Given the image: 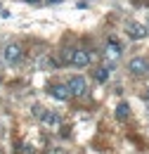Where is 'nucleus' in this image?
<instances>
[{
  "instance_id": "7",
  "label": "nucleus",
  "mask_w": 149,
  "mask_h": 154,
  "mask_svg": "<svg viewBox=\"0 0 149 154\" xmlns=\"http://www.w3.org/2000/svg\"><path fill=\"white\" fill-rule=\"evenodd\" d=\"M50 95L59 102H64V100L71 97V90H69V85H50Z\"/></svg>"
},
{
  "instance_id": "9",
  "label": "nucleus",
  "mask_w": 149,
  "mask_h": 154,
  "mask_svg": "<svg viewBox=\"0 0 149 154\" xmlns=\"http://www.w3.org/2000/svg\"><path fill=\"white\" fill-rule=\"evenodd\" d=\"M107 78H109V69H97V71H95V81L104 83Z\"/></svg>"
},
{
  "instance_id": "2",
  "label": "nucleus",
  "mask_w": 149,
  "mask_h": 154,
  "mask_svg": "<svg viewBox=\"0 0 149 154\" xmlns=\"http://www.w3.org/2000/svg\"><path fill=\"white\" fill-rule=\"evenodd\" d=\"M128 71L132 76H144V74H149V62L144 57H132L128 62Z\"/></svg>"
},
{
  "instance_id": "4",
  "label": "nucleus",
  "mask_w": 149,
  "mask_h": 154,
  "mask_svg": "<svg viewBox=\"0 0 149 154\" xmlns=\"http://www.w3.org/2000/svg\"><path fill=\"white\" fill-rule=\"evenodd\" d=\"M69 62H71L74 66H78V69H83V66L90 64V55H88L85 50H71V52H69Z\"/></svg>"
},
{
  "instance_id": "12",
  "label": "nucleus",
  "mask_w": 149,
  "mask_h": 154,
  "mask_svg": "<svg viewBox=\"0 0 149 154\" xmlns=\"http://www.w3.org/2000/svg\"><path fill=\"white\" fill-rule=\"evenodd\" d=\"M26 2H38V0H26Z\"/></svg>"
},
{
  "instance_id": "8",
  "label": "nucleus",
  "mask_w": 149,
  "mask_h": 154,
  "mask_svg": "<svg viewBox=\"0 0 149 154\" xmlns=\"http://www.w3.org/2000/svg\"><path fill=\"white\" fill-rule=\"evenodd\" d=\"M130 116V107H128V102H118L116 104V119L118 121H126Z\"/></svg>"
},
{
  "instance_id": "10",
  "label": "nucleus",
  "mask_w": 149,
  "mask_h": 154,
  "mask_svg": "<svg viewBox=\"0 0 149 154\" xmlns=\"http://www.w3.org/2000/svg\"><path fill=\"white\" fill-rule=\"evenodd\" d=\"M17 154H33V147L26 145V142H19L17 145Z\"/></svg>"
},
{
  "instance_id": "14",
  "label": "nucleus",
  "mask_w": 149,
  "mask_h": 154,
  "mask_svg": "<svg viewBox=\"0 0 149 154\" xmlns=\"http://www.w3.org/2000/svg\"><path fill=\"white\" fill-rule=\"evenodd\" d=\"M147 95H149V93H147Z\"/></svg>"
},
{
  "instance_id": "3",
  "label": "nucleus",
  "mask_w": 149,
  "mask_h": 154,
  "mask_svg": "<svg viewBox=\"0 0 149 154\" xmlns=\"http://www.w3.org/2000/svg\"><path fill=\"white\" fill-rule=\"evenodd\" d=\"M66 85H69V90H71V95H74V97L85 95V90H88V83H85V78H83V76H71Z\"/></svg>"
},
{
  "instance_id": "1",
  "label": "nucleus",
  "mask_w": 149,
  "mask_h": 154,
  "mask_svg": "<svg viewBox=\"0 0 149 154\" xmlns=\"http://www.w3.org/2000/svg\"><path fill=\"white\" fill-rule=\"evenodd\" d=\"M2 59L7 64H17L19 59H21V45L19 43H7L2 48Z\"/></svg>"
},
{
  "instance_id": "11",
  "label": "nucleus",
  "mask_w": 149,
  "mask_h": 154,
  "mask_svg": "<svg viewBox=\"0 0 149 154\" xmlns=\"http://www.w3.org/2000/svg\"><path fill=\"white\" fill-rule=\"evenodd\" d=\"M50 2H62V0H50Z\"/></svg>"
},
{
  "instance_id": "5",
  "label": "nucleus",
  "mask_w": 149,
  "mask_h": 154,
  "mask_svg": "<svg viewBox=\"0 0 149 154\" xmlns=\"http://www.w3.org/2000/svg\"><path fill=\"white\" fill-rule=\"evenodd\" d=\"M121 52H123V45L111 38L109 45H107V50H104V57H107V62H116V59L121 57Z\"/></svg>"
},
{
  "instance_id": "13",
  "label": "nucleus",
  "mask_w": 149,
  "mask_h": 154,
  "mask_svg": "<svg viewBox=\"0 0 149 154\" xmlns=\"http://www.w3.org/2000/svg\"><path fill=\"white\" fill-rule=\"evenodd\" d=\"M0 154H5V152H2V149H0Z\"/></svg>"
},
{
  "instance_id": "6",
  "label": "nucleus",
  "mask_w": 149,
  "mask_h": 154,
  "mask_svg": "<svg viewBox=\"0 0 149 154\" xmlns=\"http://www.w3.org/2000/svg\"><path fill=\"white\" fill-rule=\"evenodd\" d=\"M126 29H128V36H130L132 40H142V38H144V36L149 33L147 29H144L142 24H137V21H130V24H128Z\"/></svg>"
}]
</instances>
